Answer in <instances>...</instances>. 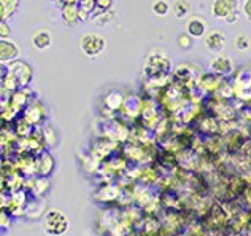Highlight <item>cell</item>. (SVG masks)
<instances>
[{
    "label": "cell",
    "mask_w": 251,
    "mask_h": 236,
    "mask_svg": "<svg viewBox=\"0 0 251 236\" xmlns=\"http://www.w3.org/2000/svg\"><path fill=\"white\" fill-rule=\"evenodd\" d=\"M19 8V0H0V18L8 19L11 18Z\"/></svg>",
    "instance_id": "cell-14"
},
{
    "label": "cell",
    "mask_w": 251,
    "mask_h": 236,
    "mask_svg": "<svg viewBox=\"0 0 251 236\" xmlns=\"http://www.w3.org/2000/svg\"><path fill=\"white\" fill-rule=\"evenodd\" d=\"M186 32L189 37H194V38H199L203 37L207 32V24L203 21L202 18H191L188 24H186Z\"/></svg>",
    "instance_id": "cell-10"
},
{
    "label": "cell",
    "mask_w": 251,
    "mask_h": 236,
    "mask_svg": "<svg viewBox=\"0 0 251 236\" xmlns=\"http://www.w3.org/2000/svg\"><path fill=\"white\" fill-rule=\"evenodd\" d=\"M243 13L248 18V21H251V0H245L243 2Z\"/></svg>",
    "instance_id": "cell-22"
},
{
    "label": "cell",
    "mask_w": 251,
    "mask_h": 236,
    "mask_svg": "<svg viewBox=\"0 0 251 236\" xmlns=\"http://www.w3.org/2000/svg\"><path fill=\"white\" fill-rule=\"evenodd\" d=\"M210 69L216 75H229L234 70V64L227 56H216L210 62Z\"/></svg>",
    "instance_id": "cell-7"
},
{
    "label": "cell",
    "mask_w": 251,
    "mask_h": 236,
    "mask_svg": "<svg viewBox=\"0 0 251 236\" xmlns=\"http://www.w3.org/2000/svg\"><path fill=\"white\" fill-rule=\"evenodd\" d=\"M25 121L30 124H38L42 123L43 117H45V109L42 104H32V106L27 107V110L24 112Z\"/></svg>",
    "instance_id": "cell-11"
},
{
    "label": "cell",
    "mask_w": 251,
    "mask_h": 236,
    "mask_svg": "<svg viewBox=\"0 0 251 236\" xmlns=\"http://www.w3.org/2000/svg\"><path fill=\"white\" fill-rule=\"evenodd\" d=\"M153 11L157 16H167L170 11V5L167 0H156L153 3Z\"/></svg>",
    "instance_id": "cell-16"
},
{
    "label": "cell",
    "mask_w": 251,
    "mask_h": 236,
    "mask_svg": "<svg viewBox=\"0 0 251 236\" xmlns=\"http://www.w3.org/2000/svg\"><path fill=\"white\" fill-rule=\"evenodd\" d=\"M96 6H99L102 11H108L113 5V0H94Z\"/></svg>",
    "instance_id": "cell-20"
},
{
    "label": "cell",
    "mask_w": 251,
    "mask_h": 236,
    "mask_svg": "<svg viewBox=\"0 0 251 236\" xmlns=\"http://www.w3.org/2000/svg\"><path fill=\"white\" fill-rule=\"evenodd\" d=\"M2 85L6 88V89H10V91H16V88H18V78L11 74V72L8 70V74H6V77L3 78V82H2Z\"/></svg>",
    "instance_id": "cell-17"
},
{
    "label": "cell",
    "mask_w": 251,
    "mask_h": 236,
    "mask_svg": "<svg viewBox=\"0 0 251 236\" xmlns=\"http://www.w3.org/2000/svg\"><path fill=\"white\" fill-rule=\"evenodd\" d=\"M250 38H248V35H239L234 40V45H235V48L237 50H240V51H245V50H248L250 48Z\"/></svg>",
    "instance_id": "cell-18"
},
{
    "label": "cell",
    "mask_w": 251,
    "mask_h": 236,
    "mask_svg": "<svg viewBox=\"0 0 251 236\" xmlns=\"http://www.w3.org/2000/svg\"><path fill=\"white\" fill-rule=\"evenodd\" d=\"M52 168H54V158L50 153H43L37 161V173L40 176L51 174Z\"/></svg>",
    "instance_id": "cell-13"
},
{
    "label": "cell",
    "mask_w": 251,
    "mask_h": 236,
    "mask_svg": "<svg viewBox=\"0 0 251 236\" xmlns=\"http://www.w3.org/2000/svg\"><path fill=\"white\" fill-rule=\"evenodd\" d=\"M224 45H226V38H224V35L218 30L210 32V34L205 37V47L208 51H211V53H220V51L224 48Z\"/></svg>",
    "instance_id": "cell-8"
},
{
    "label": "cell",
    "mask_w": 251,
    "mask_h": 236,
    "mask_svg": "<svg viewBox=\"0 0 251 236\" xmlns=\"http://www.w3.org/2000/svg\"><path fill=\"white\" fill-rule=\"evenodd\" d=\"M172 11L178 19H183L189 15L191 11V3L186 2V0H176V2L172 5Z\"/></svg>",
    "instance_id": "cell-15"
},
{
    "label": "cell",
    "mask_w": 251,
    "mask_h": 236,
    "mask_svg": "<svg viewBox=\"0 0 251 236\" xmlns=\"http://www.w3.org/2000/svg\"><path fill=\"white\" fill-rule=\"evenodd\" d=\"M178 42H180V45H181L183 48H189V47H191L189 35H181L180 38H178Z\"/></svg>",
    "instance_id": "cell-23"
},
{
    "label": "cell",
    "mask_w": 251,
    "mask_h": 236,
    "mask_svg": "<svg viewBox=\"0 0 251 236\" xmlns=\"http://www.w3.org/2000/svg\"><path fill=\"white\" fill-rule=\"evenodd\" d=\"M62 18L64 23L69 26H75L80 19V6L78 5H62Z\"/></svg>",
    "instance_id": "cell-12"
},
{
    "label": "cell",
    "mask_w": 251,
    "mask_h": 236,
    "mask_svg": "<svg viewBox=\"0 0 251 236\" xmlns=\"http://www.w3.org/2000/svg\"><path fill=\"white\" fill-rule=\"evenodd\" d=\"M8 70L18 78V83L21 85V87H27L32 82V78H34V69H32V65L24 61H19V59H16L15 62L10 64Z\"/></svg>",
    "instance_id": "cell-4"
},
{
    "label": "cell",
    "mask_w": 251,
    "mask_h": 236,
    "mask_svg": "<svg viewBox=\"0 0 251 236\" xmlns=\"http://www.w3.org/2000/svg\"><path fill=\"white\" fill-rule=\"evenodd\" d=\"M43 228L51 236H61L69 230V219L57 209H51L43 219Z\"/></svg>",
    "instance_id": "cell-2"
},
{
    "label": "cell",
    "mask_w": 251,
    "mask_h": 236,
    "mask_svg": "<svg viewBox=\"0 0 251 236\" xmlns=\"http://www.w3.org/2000/svg\"><path fill=\"white\" fill-rule=\"evenodd\" d=\"M30 126H32V124L27 123L25 120H19L18 126H16V134H19V136H29Z\"/></svg>",
    "instance_id": "cell-19"
},
{
    "label": "cell",
    "mask_w": 251,
    "mask_h": 236,
    "mask_svg": "<svg viewBox=\"0 0 251 236\" xmlns=\"http://www.w3.org/2000/svg\"><path fill=\"white\" fill-rule=\"evenodd\" d=\"M51 43H52V37L50 34V30H46V29H40V30H37L34 32V35H32V45H34V48L35 50H48L51 47Z\"/></svg>",
    "instance_id": "cell-9"
},
{
    "label": "cell",
    "mask_w": 251,
    "mask_h": 236,
    "mask_svg": "<svg viewBox=\"0 0 251 236\" xmlns=\"http://www.w3.org/2000/svg\"><path fill=\"white\" fill-rule=\"evenodd\" d=\"M19 58V47L8 40V38H0V64L15 62Z\"/></svg>",
    "instance_id": "cell-6"
},
{
    "label": "cell",
    "mask_w": 251,
    "mask_h": 236,
    "mask_svg": "<svg viewBox=\"0 0 251 236\" xmlns=\"http://www.w3.org/2000/svg\"><path fill=\"white\" fill-rule=\"evenodd\" d=\"M11 34V29L6 21H2L0 23V38H8Z\"/></svg>",
    "instance_id": "cell-21"
},
{
    "label": "cell",
    "mask_w": 251,
    "mask_h": 236,
    "mask_svg": "<svg viewBox=\"0 0 251 236\" xmlns=\"http://www.w3.org/2000/svg\"><path fill=\"white\" fill-rule=\"evenodd\" d=\"M170 70V62L166 55L157 53L153 51L151 55H148L147 61H145V74L150 78H159L167 75Z\"/></svg>",
    "instance_id": "cell-1"
},
{
    "label": "cell",
    "mask_w": 251,
    "mask_h": 236,
    "mask_svg": "<svg viewBox=\"0 0 251 236\" xmlns=\"http://www.w3.org/2000/svg\"><path fill=\"white\" fill-rule=\"evenodd\" d=\"M78 2H80V0H62L64 5H78Z\"/></svg>",
    "instance_id": "cell-25"
},
{
    "label": "cell",
    "mask_w": 251,
    "mask_h": 236,
    "mask_svg": "<svg viewBox=\"0 0 251 236\" xmlns=\"http://www.w3.org/2000/svg\"><path fill=\"white\" fill-rule=\"evenodd\" d=\"M80 48L88 58H96L107 48V40L99 34H86L80 38Z\"/></svg>",
    "instance_id": "cell-3"
},
{
    "label": "cell",
    "mask_w": 251,
    "mask_h": 236,
    "mask_svg": "<svg viewBox=\"0 0 251 236\" xmlns=\"http://www.w3.org/2000/svg\"><path fill=\"white\" fill-rule=\"evenodd\" d=\"M6 74H8V69L5 67V64H0V82H3Z\"/></svg>",
    "instance_id": "cell-24"
},
{
    "label": "cell",
    "mask_w": 251,
    "mask_h": 236,
    "mask_svg": "<svg viewBox=\"0 0 251 236\" xmlns=\"http://www.w3.org/2000/svg\"><path fill=\"white\" fill-rule=\"evenodd\" d=\"M239 0H215L211 5V15L216 19H226L237 13Z\"/></svg>",
    "instance_id": "cell-5"
}]
</instances>
